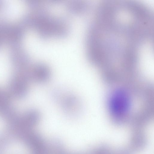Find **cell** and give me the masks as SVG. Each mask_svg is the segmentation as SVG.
<instances>
[{"label":"cell","instance_id":"1","mask_svg":"<svg viewBox=\"0 0 154 154\" xmlns=\"http://www.w3.org/2000/svg\"><path fill=\"white\" fill-rule=\"evenodd\" d=\"M52 96L67 116L73 118L80 116L82 112L83 106L77 96L65 88L59 87L53 91Z\"/></svg>","mask_w":154,"mask_h":154},{"label":"cell","instance_id":"2","mask_svg":"<svg viewBox=\"0 0 154 154\" xmlns=\"http://www.w3.org/2000/svg\"><path fill=\"white\" fill-rule=\"evenodd\" d=\"M29 81L28 72L19 71L14 74L9 82L11 94L17 98L22 99L25 97L28 93Z\"/></svg>","mask_w":154,"mask_h":154},{"label":"cell","instance_id":"3","mask_svg":"<svg viewBox=\"0 0 154 154\" xmlns=\"http://www.w3.org/2000/svg\"><path fill=\"white\" fill-rule=\"evenodd\" d=\"M40 117L38 111L32 109L26 111L20 116L17 115L9 122L13 126L29 129L39 122Z\"/></svg>","mask_w":154,"mask_h":154},{"label":"cell","instance_id":"4","mask_svg":"<svg viewBox=\"0 0 154 154\" xmlns=\"http://www.w3.org/2000/svg\"><path fill=\"white\" fill-rule=\"evenodd\" d=\"M129 103V97L126 92L119 90L115 92L111 98L110 107L114 114L122 115L128 110Z\"/></svg>","mask_w":154,"mask_h":154},{"label":"cell","instance_id":"5","mask_svg":"<svg viewBox=\"0 0 154 154\" xmlns=\"http://www.w3.org/2000/svg\"><path fill=\"white\" fill-rule=\"evenodd\" d=\"M30 81L38 84H44L48 82L51 77V72L46 66L42 65L36 66L29 72Z\"/></svg>","mask_w":154,"mask_h":154},{"label":"cell","instance_id":"6","mask_svg":"<svg viewBox=\"0 0 154 154\" xmlns=\"http://www.w3.org/2000/svg\"><path fill=\"white\" fill-rule=\"evenodd\" d=\"M9 102L8 95L5 92L0 90V107Z\"/></svg>","mask_w":154,"mask_h":154}]
</instances>
